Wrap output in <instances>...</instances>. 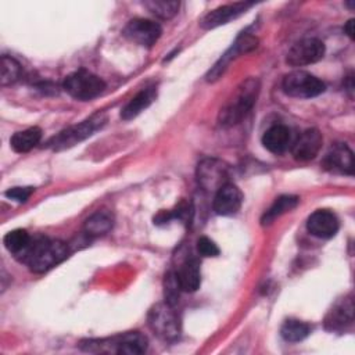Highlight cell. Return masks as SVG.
Instances as JSON below:
<instances>
[{"mask_svg":"<svg viewBox=\"0 0 355 355\" xmlns=\"http://www.w3.org/2000/svg\"><path fill=\"white\" fill-rule=\"evenodd\" d=\"M259 93V80L248 78L243 80L219 111V123L232 126L241 122L252 110Z\"/></svg>","mask_w":355,"mask_h":355,"instance_id":"1","label":"cell"},{"mask_svg":"<svg viewBox=\"0 0 355 355\" xmlns=\"http://www.w3.org/2000/svg\"><path fill=\"white\" fill-rule=\"evenodd\" d=\"M69 254L67 243L61 240L39 239L31 243L29 248L19 258L35 273H43L62 262Z\"/></svg>","mask_w":355,"mask_h":355,"instance_id":"2","label":"cell"},{"mask_svg":"<svg viewBox=\"0 0 355 355\" xmlns=\"http://www.w3.org/2000/svg\"><path fill=\"white\" fill-rule=\"evenodd\" d=\"M148 345L147 337L140 331H128L108 338L85 340L80 348L94 354H119V355H140L146 352Z\"/></svg>","mask_w":355,"mask_h":355,"instance_id":"3","label":"cell"},{"mask_svg":"<svg viewBox=\"0 0 355 355\" xmlns=\"http://www.w3.org/2000/svg\"><path fill=\"white\" fill-rule=\"evenodd\" d=\"M62 87L72 98L87 101L100 96L105 89V83L97 75L86 69H78L65 78Z\"/></svg>","mask_w":355,"mask_h":355,"instance_id":"4","label":"cell"},{"mask_svg":"<svg viewBox=\"0 0 355 355\" xmlns=\"http://www.w3.org/2000/svg\"><path fill=\"white\" fill-rule=\"evenodd\" d=\"M105 122H107V118L104 114H96V115L90 116L89 119H86L78 125L69 126L68 129L60 132L57 136H54L49 141V146L55 151L69 148V147L83 141L85 139L90 137L92 135H94V132L101 129L105 125Z\"/></svg>","mask_w":355,"mask_h":355,"instance_id":"5","label":"cell"},{"mask_svg":"<svg viewBox=\"0 0 355 355\" xmlns=\"http://www.w3.org/2000/svg\"><path fill=\"white\" fill-rule=\"evenodd\" d=\"M151 331L165 341H173L180 334L179 316L173 309V305L168 302L155 304L147 316Z\"/></svg>","mask_w":355,"mask_h":355,"instance_id":"6","label":"cell"},{"mask_svg":"<svg viewBox=\"0 0 355 355\" xmlns=\"http://www.w3.org/2000/svg\"><path fill=\"white\" fill-rule=\"evenodd\" d=\"M286 94L297 98H311L322 94L326 89L324 83L305 71H293L287 73L282 82Z\"/></svg>","mask_w":355,"mask_h":355,"instance_id":"7","label":"cell"},{"mask_svg":"<svg viewBox=\"0 0 355 355\" xmlns=\"http://www.w3.org/2000/svg\"><path fill=\"white\" fill-rule=\"evenodd\" d=\"M258 44V39L248 33V32H241L237 39L234 40V43L225 51V54L216 61V64L212 67V69H209V72L207 73V80L208 82H215L218 80L223 72L226 71L227 65L232 62V60L237 58L241 54H245L251 50H254Z\"/></svg>","mask_w":355,"mask_h":355,"instance_id":"8","label":"cell"},{"mask_svg":"<svg viewBox=\"0 0 355 355\" xmlns=\"http://www.w3.org/2000/svg\"><path fill=\"white\" fill-rule=\"evenodd\" d=\"M198 184L207 191H218L229 183V168L216 158H205L197 166Z\"/></svg>","mask_w":355,"mask_h":355,"instance_id":"9","label":"cell"},{"mask_svg":"<svg viewBox=\"0 0 355 355\" xmlns=\"http://www.w3.org/2000/svg\"><path fill=\"white\" fill-rule=\"evenodd\" d=\"M324 43L316 37H306L297 42L287 53V64L291 67H302L315 64L324 55Z\"/></svg>","mask_w":355,"mask_h":355,"instance_id":"10","label":"cell"},{"mask_svg":"<svg viewBox=\"0 0 355 355\" xmlns=\"http://www.w3.org/2000/svg\"><path fill=\"white\" fill-rule=\"evenodd\" d=\"M161 33H162L161 25L155 21L146 19V18L130 19L123 28L125 37L144 47H151L159 39Z\"/></svg>","mask_w":355,"mask_h":355,"instance_id":"11","label":"cell"},{"mask_svg":"<svg viewBox=\"0 0 355 355\" xmlns=\"http://www.w3.org/2000/svg\"><path fill=\"white\" fill-rule=\"evenodd\" d=\"M322 144V133L315 128H309L304 130L291 144V154L298 161H309L319 154Z\"/></svg>","mask_w":355,"mask_h":355,"instance_id":"12","label":"cell"},{"mask_svg":"<svg viewBox=\"0 0 355 355\" xmlns=\"http://www.w3.org/2000/svg\"><path fill=\"white\" fill-rule=\"evenodd\" d=\"M252 6H254V3H248V1H237V3H232V4L220 6V7L209 11L201 19V28L214 29L220 25H225L229 21L236 19L237 17L244 14Z\"/></svg>","mask_w":355,"mask_h":355,"instance_id":"13","label":"cell"},{"mask_svg":"<svg viewBox=\"0 0 355 355\" xmlns=\"http://www.w3.org/2000/svg\"><path fill=\"white\" fill-rule=\"evenodd\" d=\"M324 169L343 173V175H352L354 173V155L351 148L345 143H336L331 146L329 153L323 159Z\"/></svg>","mask_w":355,"mask_h":355,"instance_id":"14","label":"cell"},{"mask_svg":"<svg viewBox=\"0 0 355 355\" xmlns=\"http://www.w3.org/2000/svg\"><path fill=\"white\" fill-rule=\"evenodd\" d=\"M243 202V194L240 189L233 184V183H226L223 184L214 197V211L218 215L222 216H229L236 214Z\"/></svg>","mask_w":355,"mask_h":355,"instance_id":"15","label":"cell"},{"mask_svg":"<svg viewBox=\"0 0 355 355\" xmlns=\"http://www.w3.org/2000/svg\"><path fill=\"white\" fill-rule=\"evenodd\" d=\"M308 232L319 239H331L338 232L340 223L337 216L329 209L315 211L306 222Z\"/></svg>","mask_w":355,"mask_h":355,"instance_id":"16","label":"cell"},{"mask_svg":"<svg viewBox=\"0 0 355 355\" xmlns=\"http://www.w3.org/2000/svg\"><path fill=\"white\" fill-rule=\"evenodd\" d=\"M176 279L179 282V286L182 291L193 293L196 291L201 284V272H200V262L197 258L190 257L183 261V263L179 266L178 272H175Z\"/></svg>","mask_w":355,"mask_h":355,"instance_id":"17","label":"cell"},{"mask_svg":"<svg viewBox=\"0 0 355 355\" xmlns=\"http://www.w3.org/2000/svg\"><path fill=\"white\" fill-rule=\"evenodd\" d=\"M354 322V302L351 297L337 302L326 316V327L330 330H343Z\"/></svg>","mask_w":355,"mask_h":355,"instance_id":"18","label":"cell"},{"mask_svg":"<svg viewBox=\"0 0 355 355\" xmlns=\"http://www.w3.org/2000/svg\"><path fill=\"white\" fill-rule=\"evenodd\" d=\"M262 144L268 151L273 154L284 153L291 144L290 129L284 125L270 126L262 136Z\"/></svg>","mask_w":355,"mask_h":355,"instance_id":"19","label":"cell"},{"mask_svg":"<svg viewBox=\"0 0 355 355\" xmlns=\"http://www.w3.org/2000/svg\"><path fill=\"white\" fill-rule=\"evenodd\" d=\"M155 87H146L139 92L133 98H130L126 105L121 110V118L123 121H130L136 118L141 111H144L155 98Z\"/></svg>","mask_w":355,"mask_h":355,"instance_id":"20","label":"cell"},{"mask_svg":"<svg viewBox=\"0 0 355 355\" xmlns=\"http://www.w3.org/2000/svg\"><path fill=\"white\" fill-rule=\"evenodd\" d=\"M112 225H114V218H112V215H111L108 211L101 209V211L94 212L93 215H90V216L85 220L83 232H85L87 236L97 237V236H103V234L108 233V232L111 230Z\"/></svg>","mask_w":355,"mask_h":355,"instance_id":"21","label":"cell"},{"mask_svg":"<svg viewBox=\"0 0 355 355\" xmlns=\"http://www.w3.org/2000/svg\"><path fill=\"white\" fill-rule=\"evenodd\" d=\"M40 139L42 129L37 126H32L14 133L10 139V144L15 153H26L31 151L40 141Z\"/></svg>","mask_w":355,"mask_h":355,"instance_id":"22","label":"cell"},{"mask_svg":"<svg viewBox=\"0 0 355 355\" xmlns=\"http://www.w3.org/2000/svg\"><path fill=\"white\" fill-rule=\"evenodd\" d=\"M3 243L10 252H12L17 258H21L29 248L32 239L25 229H14L4 236Z\"/></svg>","mask_w":355,"mask_h":355,"instance_id":"23","label":"cell"},{"mask_svg":"<svg viewBox=\"0 0 355 355\" xmlns=\"http://www.w3.org/2000/svg\"><path fill=\"white\" fill-rule=\"evenodd\" d=\"M298 197L297 196H280L275 200V202L270 205V208L263 214L262 216V225H269L272 223L276 218H279L280 215L294 209L298 204Z\"/></svg>","mask_w":355,"mask_h":355,"instance_id":"24","label":"cell"},{"mask_svg":"<svg viewBox=\"0 0 355 355\" xmlns=\"http://www.w3.org/2000/svg\"><path fill=\"white\" fill-rule=\"evenodd\" d=\"M311 333V327L308 323L297 320V319H288L283 323L280 329L282 337L288 343H298L302 341L308 334Z\"/></svg>","mask_w":355,"mask_h":355,"instance_id":"25","label":"cell"},{"mask_svg":"<svg viewBox=\"0 0 355 355\" xmlns=\"http://www.w3.org/2000/svg\"><path fill=\"white\" fill-rule=\"evenodd\" d=\"M0 83L1 86H8L14 82H17L21 76V65L19 62L8 55H1V62H0Z\"/></svg>","mask_w":355,"mask_h":355,"instance_id":"26","label":"cell"},{"mask_svg":"<svg viewBox=\"0 0 355 355\" xmlns=\"http://www.w3.org/2000/svg\"><path fill=\"white\" fill-rule=\"evenodd\" d=\"M144 7L148 8V11H151L155 17L161 18V19H169L172 17H175L179 11V1H166V0H151V1H146L143 3Z\"/></svg>","mask_w":355,"mask_h":355,"instance_id":"27","label":"cell"},{"mask_svg":"<svg viewBox=\"0 0 355 355\" xmlns=\"http://www.w3.org/2000/svg\"><path fill=\"white\" fill-rule=\"evenodd\" d=\"M164 287H165V293H164L165 294V302H168L171 305H175L178 302V298H179V294H180L182 288H180L179 282L176 279V275L173 272L166 273Z\"/></svg>","mask_w":355,"mask_h":355,"instance_id":"28","label":"cell"},{"mask_svg":"<svg viewBox=\"0 0 355 355\" xmlns=\"http://www.w3.org/2000/svg\"><path fill=\"white\" fill-rule=\"evenodd\" d=\"M35 191L33 187L31 186H18V187H11L8 189L4 194L7 198L12 200V201H17V202H25L31 196L32 193Z\"/></svg>","mask_w":355,"mask_h":355,"instance_id":"29","label":"cell"},{"mask_svg":"<svg viewBox=\"0 0 355 355\" xmlns=\"http://www.w3.org/2000/svg\"><path fill=\"white\" fill-rule=\"evenodd\" d=\"M197 251L198 254H201L202 257H218L219 255V248L218 245L208 237L202 236L197 240Z\"/></svg>","mask_w":355,"mask_h":355,"instance_id":"30","label":"cell"},{"mask_svg":"<svg viewBox=\"0 0 355 355\" xmlns=\"http://www.w3.org/2000/svg\"><path fill=\"white\" fill-rule=\"evenodd\" d=\"M344 31L347 32V35L352 39L354 37V19H349L348 22H347V25L344 26Z\"/></svg>","mask_w":355,"mask_h":355,"instance_id":"31","label":"cell"}]
</instances>
